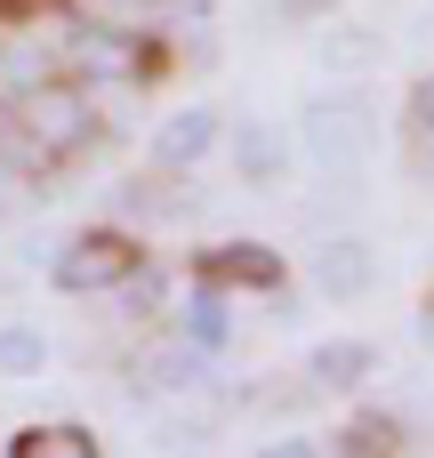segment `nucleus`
Segmentation results:
<instances>
[{
  "label": "nucleus",
  "mask_w": 434,
  "mask_h": 458,
  "mask_svg": "<svg viewBox=\"0 0 434 458\" xmlns=\"http://www.w3.org/2000/svg\"><path fill=\"white\" fill-rule=\"evenodd\" d=\"M185 330H193L201 346H217V338H226V306H217V298L201 290V298H193V322H185Z\"/></svg>",
  "instance_id": "ddd939ff"
},
{
  "label": "nucleus",
  "mask_w": 434,
  "mask_h": 458,
  "mask_svg": "<svg viewBox=\"0 0 434 458\" xmlns=\"http://www.w3.org/2000/svg\"><path fill=\"white\" fill-rule=\"evenodd\" d=\"M209 137H217V113H209V105H185L177 121H161L153 153H161L169 169H185V161H201V153H209Z\"/></svg>",
  "instance_id": "39448f33"
},
{
  "label": "nucleus",
  "mask_w": 434,
  "mask_h": 458,
  "mask_svg": "<svg viewBox=\"0 0 434 458\" xmlns=\"http://www.w3.org/2000/svg\"><path fill=\"white\" fill-rule=\"evenodd\" d=\"M32 370H48V338L24 330V322H8L0 330V378H32Z\"/></svg>",
  "instance_id": "1a4fd4ad"
},
{
  "label": "nucleus",
  "mask_w": 434,
  "mask_h": 458,
  "mask_svg": "<svg viewBox=\"0 0 434 458\" xmlns=\"http://www.w3.org/2000/svg\"><path fill=\"white\" fill-rule=\"evenodd\" d=\"M258 458H322V451H314L306 435H282V443H266V451H258Z\"/></svg>",
  "instance_id": "4468645a"
},
{
  "label": "nucleus",
  "mask_w": 434,
  "mask_h": 458,
  "mask_svg": "<svg viewBox=\"0 0 434 458\" xmlns=\"http://www.w3.org/2000/svg\"><path fill=\"white\" fill-rule=\"evenodd\" d=\"M306 274H314L322 298H370V282H379L370 242H322V250L306 258Z\"/></svg>",
  "instance_id": "20e7f679"
},
{
  "label": "nucleus",
  "mask_w": 434,
  "mask_h": 458,
  "mask_svg": "<svg viewBox=\"0 0 434 458\" xmlns=\"http://www.w3.org/2000/svg\"><path fill=\"white\" fill-rule=\"evenodd\" d=\"M40 81H48V56H40V48H8V56H0V89L32 97Z\"/></svg>",
  "instance_id": "9d476101"
},
{
  "label": "nucleus",
  "mask_w": 434,
  "mask_h": 458,
  "mask_svg": "<svg viewBox=\"0 0 434 458\" xmlns=\"http://www.w3.org/2000/svg\"><path fill=\"white\" fill-rule=\"evenodd\" d=\"M370 56H379L370 32H330V40H322V64H338V72H354V64H370Z\"/></svg>",
  "instance_id": "f8f14e48"
},
{
  "label": "nucleus",
  "mask_w": 434,
  "mask_h": 458,
  "mask_svg": "<svg viewBox=\"0 0 434 458\" xmlns=\"http://www.w3.org/2000/svg\"><path fill=\"white\" fill-rule=\"evenodd\" d=\"M16 458H97V435L89 427H32V435H16Z\"/></svg>",
  "instance_id": "6e6552de"
},
{
  "label": "nucleus",
  "mask_w": 434,
  "mask_h": 458,
  "mask_svg": "<svg viewBox=\"0 0 434 458\" xmlns=\"http://www.w3.org/2000/svg\"><path fill=\"white\" fill-rule=\"evenodd\" d=\"M419 338H427V346H434V306H427V314H419Z\"/></svg>",
  "instance_id": "f3484780"
},
{
  "label": "nucleus",
  "mask_w": 434,
  "mask_h": 458,
  "mask_svg": "<svg viewBox=\"0 0 434 458\" xmlns=\"http://www.w3.org/2000/svg\"><path fill=\"white\" fill-rule=\"evenodd\" d=\"M362 153H370V121H362V105H346V97L306 105V161H322V169H354Z\"/></svg>",
  "instance_id": "f257e3e1"
},
{
  "label": "nucleus",
  "mask_w": 434,
  "mask_h": 458,
  "mask_svg": "<svg viewBox=\"0 0 434 458\" xmlns=\"http://www.w3.org/2000/svg\"><path fill=\"white\" fill-rule=\"evenodd\" d=\"M411 113H419V129L434 137V81H419V97H411Z\"/></svg>",
  "instance_id": "2eb2a0df"
},
{
  "label": "nucleus",
  "mask_w": 434,
  "mask_h": 458,
  "mask_svg": "<svg viewBox=\"0 0 434 458\" xmlns=\"http://www.w3.org/2000/svg\"><path fill=\"white\" fill-rule=\"evenodd\" d=\"M217 274H234V282H258V290H274V282H282V266H274L258 242H242L234 258H217Z\"/></svg>",
  "instance_id": "9b49d317"
},
{
  "label": "nucleus",
  "mask_w": 434,
  "mask_h": 458,
  "mask_svg": "<svg viewBox=\"0 0 434 458\" xmlns=\"http://www.w3.org/2000/svg\"><path fill=\"white\" fill-rule=\"evenodd\" d=\"M234 169H242L250 185H282V169H290V145H282L266 121H242V137H234Z\"/></svg>",
  "instance_id": "423d86ee"
},
{
  "label": "nucleus",
  "mask_w": 434,
  "mask_h": 458,
  "mask_svg": "<svg viewBox=\"0 0 434 458\" xmlns=\"http://www.w3.org/2000/svg\"><path fill=\"white\" fill-rule=\"evenodd\" d=\"M306 370H314L322 386H362V378L379 370V354H370L362 338H330V346H314V354H306Z\"/></svg>",
  "instance_id": "0eeeda50"
},
{
  "label": "nucleus",
  "mask_w": 434,
  "mask_h": 458,
  "mask_svg": "<svg viewBox=\"0 0 434 458\" xmlns=\"http://www.w3.org/2000/svg\"><path fill=\"white\" fill-rule=\"evenodd\" d=\"M129 282V242L121 233H81L56 258V290H121Z\"/></svg>",
  "instance_id": "f03ea898"
},
{
  "label": "nucleus",
  "mask_w": 434,
  "mask_h": 458,
  "mask_svg": "<svg viewBox=\"0 0 434 458\" xmlns=\"http://www.w3.org/2000/svg\"><path fill=\"white\" fill-rule=\"evenodd\" d=\"M24 137L48 145V153H64V145L89 137V105H81L72 89H48V81H40V89L24 97Z\"/></svg>",
  "instance_id": "7ed1b4c3"
},
{
  "label": "nucleus",
  "mask_w": 434,
  "mask_h": 458,
  "mask_svg": "<svg viewBox=\"0 0 434 458\" xmlns=\"http://www.w3.org/2000/svg\"><path fill=\"white\" fill-rule=\"evenodd\" d=\"M16 185H24V169H16V161H8V153H0V209H8V201H16Z\"/></svg>",
  "instance_id": "dca6fc26"
}]
</instances>
